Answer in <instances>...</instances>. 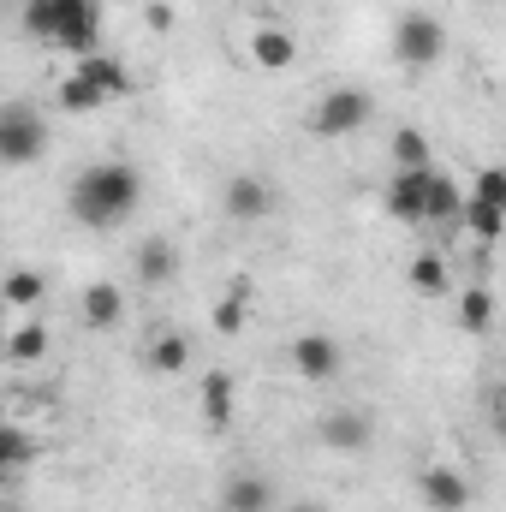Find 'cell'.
<instances>
[{
    "label": "cell",
    "mask_w": 506,
    "mask_h": 512,
    "mask_svg": "<svg viewBox=\"0 0 506 512\" xmlns=\"http://www.w3.org/2000/svg\"><path fill=\"white\" fill-rule=\"evenodd\" d=\"M137 203H143V173H137L131 161H90V167L72 179V191H66L72 221L90 227V233L126 227L131 215H137Z\"/></svg>",
    "instance_id": "obj_1"
},
{
    "label": "cell",
    "mask_w": 506,
    "mask_h": 512,
    "mask_svg": "<svg viewBox=\"0 0 506 512\" xmlns=\"http://www.w3.org/2000/svg\"><path fill=\"white\" fill-rule=\"evenodd\" d=\"M24 36L84 60L102 42V0H24Z\"/></svg>",
    "instance_id": "obj_2"
},
{
    "label": "cell",
    "mask_w": 506,
    "mask_h": 512,
    "mask_svg": "<svg viewBox=\"0 0 506 512\" xmlns=\"http://www.w3.org/2000/svg\"><path fill=\"white\" fill-rule=\"evenodd\" d=\"M370 114H376V96L370 90H358V84H340V90H328V96H316V108H310V137H352V131L370 126Z\"/></svg>",
    "instance_id": "obj_3"
},
{
    "label": "cell",
    "mask_w": 506,
    "mask_h": 512,
    "mask_svg": "<svg viewBox=\"0 0 506 512\" xmlns=\"http://www.w3.org/2000/svg\"><path fill=\"white\" fill-rule=\"evenodd\" d=\"M48 155V120L30 102L0 108V167H36Z\"/></svg>",
    "instance_id": "obj_4"
},
{
    "label": "cell",
    "mask_w": 506,
    "mask_h": 512,
    "mask_svg": "<svg viewBox=\"0 0 506 512\" xmlns=\"http://www.w3.org/2000/svg\"><path fill=\"white\" fill-rule=\"evenodd\" d=\"M441 54H447V30L435 12H405L393 24V60L405 72H429V66H441Z\"/></svg>",
    "instance_id": "obj_5"
},
{
    "label": "cell",
    "mask_w": 506,
    "mask_h": 512,
    "mask_svg": "<svg viewBox=\"0 0 506 512\" xmlns=\"http://www.w3.org/2000/svg\"><path fill=\"white\" fill-rule=\"evenodd\" d=\"M274 203H280V191H274L262 173H233V179H227V191H221V209H227L239 227L268 221V215H274Z\"/></svg>",
    "instance_id": "obj_6"
},
{
    "label": "cell",
    "mask_w": 506,
    "mask_h": 512,
    "mask_svg": "<svg viewBox=\"0 0 506 512\" xmlns=\"http://www.w3.org/2000/svg\"><path fill=\"white\" fill-rule=\"evenodd\" d=\"M316 435H322V447H328V453H340V459H358V453H370V441H376V423H370V411H328Z\"/></svg>",
    "instance_id": "obj_7"
},
{
    "label": "cell",
    "mask_w": 506,
    "mask_h": 512,
    "mask_svg": "<svg viewBox=\"0 0 506 512\" xmlns=\"http://www.w3.org/2000/svg\"><path fill=\"white\" fill-rule=\"evenodd\" d=\"M429 173H435V167H423V173H393V179H387L381 203H387V215H393L399 227H423V209H429Z\"/></svg>",
    "instance_id": "obj_8"
},
{
    "label": "cell",
    "mask_w": 506,
    "mask_h": 512,
    "mask_svg": "<svg viewBox=\"0 0 506 512\" xmlns=\"http://www.w3.org/2000/svg\"><path fill=\"white\" fill-rule=\"evenodd\" d=\"M340 364H346V352H340L334 334H298V340H292V370H298L304 382H334Z\"/></svg>",
    "instance_id": "obj_9"
},
{
    "label": "cell",
    "mask_w": 506,
    "mask_h": 512,
    "mask_svg": "<svg viewBox=\"0 0 506 512\" xmlns=\"http://www.w3.org/2000/svg\"><path fill=\"white\" fill-rule=\"evenodd\" d=\"M417 495H423L429 512H465L471 507V477L453 471V465H429V471L417 477Z\"/></svg>",
    "instance_id": "obj_10"
},
{
    "label": "cell",
    "mask_w": 506,
    "mask_h": 512,
    "mask_svg": "<svg viewBox=\"0 0 506 512\" xmlns=\"http://www.w3.org/2000/svg\"><path fill=\"white\" fill-rule=\"evenodd\" d=\"M78 316H84V328H96V334H114V328L126 322V292H120L114 280H96V286H84V298H78Z\"/></svg>",
    "instance_id": "obj_11"
},
{
    "label": "cell",
    "mask_w": 506,
    "mask_h": 512,
    "mask_svg": "<svg viewBox=\"0 0 506 512\" xmlns=\"http://www.w3.org/2000/svg\"><path fill=\"white\" fill-rule=\"evenodd\" d=\"M197 411H203L209 429H227L233 411H239V382H233L227 370H209V376L197 382Z\"/></svg>",
    "instance_id": "obj_12"
},
{
    "label": "cell",
    "mask_w": 506,
    "mask_h": 512,
    "mask_svg": "<svg viewBox=\"0 0 506 512\" xmlns=\"http://www.w3.org/2000/svg\"><path fill=\"white\" fill-rule=\"evenodd\" d=\"M131 268H137V280H143L149 292H161V286L179 280V245H173V239H143Z\"/></svg>",
    "instance_id": "obj_13"
},
{
    "label": "cell",
    "mask_w": 506,
    "mask_h": 512,
    "mask_svg": "<svg viewBox=\"0 0 506 512\" xmlns=\"http://www.w3.org/2000/svg\"><path fill=\"white\" fill-rule=\"evenodd\" d=\"M274 507V483L256 477V471H239L221 483V512H268Z\"/></svg>",
    "instance_id": "obj_14"
},
{
    "label": "cell",
    "mask_w": 506,
    "mask_h": 512,
    "mask_svg": "<svg viewBox=\"0 0 506 512\" xmlns=\"http://www.w3.org/2000/svg\"><path fill=\"white\" fill-rule=\"evenodd\" d=\"M72 72H78V78H90V84H96L108 102H126V96H131V72L114 60V54H102V48H96V54H84Z\"/></svg>",
    "instance_id": "obj_15"
},
{
    "label": "cell",
    "mask_w": 506,
    "mask_h": 512,
    "mask_svg": "<svg viewBox=\"0 0 506 512\" xmlns=\"http://www.w3.org/2000/svg\"><path fill=\"white\" fill-rule=\"evenodd\" d=\"M251 60L262 72H286L292 60H298V42H292V30H280V24H262L251 36Z\"/></svg>",
    "instance_id": "obj_16"
},
{
    "label": "cell",
    "mask_w": 506,
    "mask_h": 512,
    "mask_svg": "<svg viewBox=\"0 0 506 512\" xmlns=\"http://www.w3.org/2000/svg\"><path fill=\"white\" fill-rule=\"evenodd\" d=\"M143 364H149L155 376H179V370L191 364V334H179V328H161V334L149 340Z\"/></svg>",
    "instance_id": "obj_17"
},
{
    "label": "cell",
    "mask_w": 506,
    "mask_h": 512,
    "mask_svg": "<svg viewBox=\"0 0 506 512\" xmlns=\"http://www.w3.org/2000/svg\"><path fill=\"white\" fill-rule=\"evenodd\" d=\"M387 149H393V173H423V167H435V143H429V131H417V126H399Z\"/></svg>",
    "instance_id": "obj_18"
},
{
    "label": "cell",
    "mask_w": 506,
    "mask_h": 512,
    "mask_svg": "<svg viewBox=\"0 0 506 512\" xmlns=\"http://www.w3.org/2000/svg\"><path fill=\"white\" fill-rule=\"evenodd\" d=\"M405 280H411V292L441 298L453 274H447V256H441V251H417V256H411V268H405Z\"/></svg>",
    "instance_id": "obj_19"
},
{
    "label": "cell",
    "mask_w": 506,
    "mask_h": 512,
    "mask_svg": "<svg viewBox=\"0 0 506 512\" xmlns=\"http://www.w3.org/2000/svg\"><path fill=\"white\" fill-rule=\"evenodd\" d=\"M459 209H465V191H459V179H447V173H429V209H423V221H459Z\"/></svg>",
    "instance_id": "obj_20"
},
{
    "label": "cell",
    "mask_w": 506,
    "mask_h": 512,
    "mask_svg": "<svg viewBox=\"0 0 506 512\" xmlns=\"http://www.w3.org/2000/svg\"><path fill=\"white\" fill-rule=\"evenodd\" d=\"M48 298V280L36 274V268H12L6 280H0V304H12V310H30V304H42Z\"/></svg>",
    "instance_id": "obj_21"
},
{
    "label": "cell",
    "mask_w": 506,
    "mask_h": 512,
    "mask_svg": "<svg viewBox=\"0 0 506 512\" xmlns=\"http://www.w3.org/2000/svg\"><path fill=\"white\" fill-rule=\"evenodd\" d=\"M459 328L465 334H489L495 328V292L489 286H465L459 292Z\"/></svg>",
    "instance_id": "obj_22"
},
{
    "label": "cell",
    "mask_w": 506,
    "mask_h": 512,
    "mask_svg": "<svg viewBox=\"0 0 506 512\" xmlns=\"http://www.w3.org/2000/svg\"><path fill=\"white\" fill-rule=\"evenodd\" d=\"M36 453H42V447H36V435H30V429L0 423V465H6L12 477H18V471H30V465H36Z\"/></svg>",
    "instance_id": "obj_23"
},
{
    "label": "cell",
    "mask_w": 506,
    "mask_h": 512,
    "mask_svg": "<svg viewBox=\"0 0 506 512\" xmlns=\"http://www.w3.org/2000/svg\"><path fill=\"white\" fill-rule=\"evenodd\" d=\"M459 221L471 227V239H477V245H495V239H501V227H506V209H495V203H477V197H465Z\"/></svg>",
    "instance_id": "obj_24"
},
{
    "label": "cell",
    "mask_w": 506,
    "mask_h": 512,
    "mask_svg": "<svg viewBox=\"0 0 506 512\" xmlns=\"http://www.w3.org/2000/svg\"><path fill=\"white\" fill-rule=\"evenodd\" d=\"M60 108H66V114H96V108H108V96H102L90 78L66 72V78H60Z\"/></svg>",
    "instance_id": "obj_25"
},
{
    "label": "cell",
    "mask_w": 506,
    "mask_h": 512,
    "mask_svg": "<svg viewBox=\"0 0 506 512\" xmlns=\"http://www.w3.org/2000/svg\"><path fill=\"white\" fill-rule=\"evenodd\" d=\"M42 352H48V328H42V322H24V328L6 334V358H12V364H36Z\"/></svg>",
    "instance_id": "obj_26"
},
{
    "label": "cell",
    "mask_w": 506,
    "mask_h": 512,
    "mask_svg": "<svg viewBox=\"0 0 506 512\" xmlns=\"http://www.w3.org/2000/svg\"><path fill=\"white\" fill-rule=\"evenodd\" d=\"M245 316H251V286H233V292L215 304V328H221V334H239Z\"/></svg>",
    "instance_id": "obj_27"
},
{
    "label": "cell",
    "mask_w": 506,
    "mask_h": 512,
    "mask_svg": "<svg viewBox=\"0 0 506 512\" xmlns=\"http://www.w3.org/2000/svg\"><path fill=\"white\" fill-rule=\"evenodd\" d=\"M465 197H477V203H495V209H506V173L489 161V167H477V179H471V191Z\"/></svg>",
    "instance_id": "obj_28"
},
{
    "label": "cell",
    "mask_w": 506,
    "mask_h": 512,
    "mask_svg": "<svg viewBox=\"0 0 506 512\" xmlns=\"http://www.w3.org/2000/svg\"><path fill=\"white\" fill-rule=\"evenodd\" d=\"M6 483H12V471H6V465H0V489H6Z\"/></svg>",
    "instance_id": "obj_29"
},
{
    "label": "cell",
    "mask_w": 506,
    "mask_h": 512,
    "mask_svg": "<svg viewBox=\"0 0 506 512\" xmlns=\"http://www.w3.org/2000/svg\"><path fill=\"white\" fill-rule=\"evenodd\" d=\"M0 512H24V507H12V501H0Z\"/></svg>",
    "instance_id": "obj_30"
}]
</instances>
